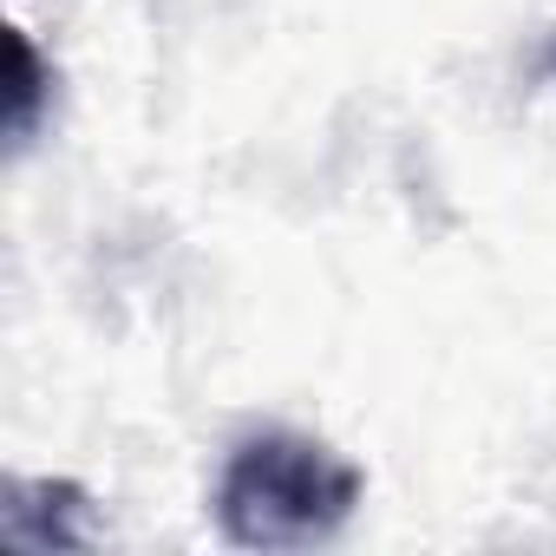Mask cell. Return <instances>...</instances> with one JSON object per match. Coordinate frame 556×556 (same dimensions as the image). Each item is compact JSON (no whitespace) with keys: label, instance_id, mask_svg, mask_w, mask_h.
Masks as SVG:
<instances>
[{"label":"cell","instance_id":"1","mask_svg":"<svg viewBox=\"0 0 556 556\" xmlns=\"http://www.w3.org/2000/svg\"><path fill=\"white\" fill-rule=\"evenodd\" d=\"M361 504V471L308 432H255L216 478V523L242 549H308Z\"/></svg>","mask_w":556,"mask_h":556},{"label":"cell","instance_id":"2","mask_svg":"<svg viewBox=\"0 0 556 556\" xmlns=\"http://www.w3.org/2000/svg\"><path fill=\"white\" fill-rule=\"evenodd\" d=\"M8 53H14V92H8V131L14 138H27L34 131V118H40V99H47V66H40V53H34V40L14 27V40H8Z\"/></svg>","mask_w":556,"mask_h":556}]
</instances>
